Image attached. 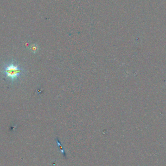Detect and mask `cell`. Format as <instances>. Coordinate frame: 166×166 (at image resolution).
I'll list each match as a JSON object with an SVG mask.
<instances>
[{"mask_svg": "<svg viewBox=\"0 0 166 166\" xmlns=\"http://www.w3.org/2000/svg\"><path fill=\"white\" fill-rule=\"evenodd\" d=\"M1 72L3 73L4 79L8 80L11 83L17 81L24 72L22 68L13 62L4 64Z\"/></svg>", "mask_w": 166, "mask_h": 166, "instance_id": "1", "label": "cell"}, {"mask_svg": "<svg viewBox=\"0 0 166 166\" xmlns=\"http://www.w3.org/2000/svg\"><path fill=\"white\" fill-rule=\"evenodd\" d=\"M38 49H39L38 46L36 44H33L32 45H31L30 47V50L34 53H35L36 52H37V51L38 50Z\"/></svg>", "mask_w": 166, "mask_h": 166, "instance_id": "2", "label": "cell"}, {"mask_svg": "<svg viewBox=\"0 0 166 166\" xmlns=\"http://www.w3.org/2000/svg\"><path fill=\"white\" fill-rule=\"evenodd\" d=\"M57 143H58V145L59 146V147H60L61 152L62 153V154H63V155H65V151H64V150L63 149V148L62 147L61 144L60 142L58 140V139H57ZM60 147H59V148H60Z\"/></svg>", "mask_w": 166, "mask_h": 166, "instance_id": "3", "label": "cell"}]
</instances>
